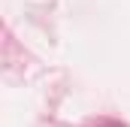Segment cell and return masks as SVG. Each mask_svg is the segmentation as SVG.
Returning <instances> with one entry per match:
<instances>
[]
</instances>
